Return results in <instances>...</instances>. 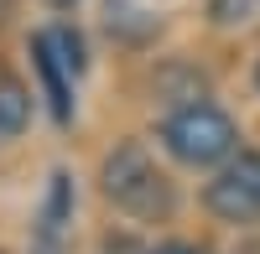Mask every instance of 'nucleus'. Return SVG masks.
<instances>
[{
  "mask_svg": "<svg viewBox=\"0 0 260 254\" xmlns=\"http://www.w3.org/2000/svg\"><path fill=\"white\" fill-rule=\"evenodd\" d=\"M161 145L172 161L182 166H224L234 151H240V124H234L219 104L192 99L182 109H172L161 119Z\"/></svg>",
  "mask_w": 260,
  "mask_h": 254,
  "instance_id": "obj_1",
  "label": "nucleus"
},
{
  "mask_svg": "<svg viewBox=\"0 0 260 254\" xmlns=\"http://www.w3.org/2000/svg\"><path fill=\"white\" fill-rule=\"evenodd\" d=\"M99 182H104V197L115 207H125L130 218H167L172 213V182L151 166L141 140L115 145L104 172H99Z\"/></svg>",
  "mask_w": 260,
  "mask_h": 254,
  "instance_id": "obj_2",
  "label": "nucleus"
},
{
  "mask_svg": "<svg viewBox=\"0 0 260 254\" xmlns=\"http://www.w3.org/2000/svg\"><path fill=\"white\" fill-rule=\"evenodd\" d=\"M203 207L219 223H255L260 218V151H234L203 187Z\"/></svg>",
  "mask_w": 260,
  "mask_h": 254,
  "instance_id": "obj_3",
  "label": "nucleus"
},
{
  "mask_svg": "<svg viewBox=\"0 0 260 254\" xmlns=\"http://www.w3.org/2000/svg\"><path fill=\"white\" fill-rule=\"evenodd\" d=\"M31 52H37V73H42V83H47V99H52V119L57 124H68V83H62V73H68V68H62V62H57V52H52V36L47 31H42L37 41H31Z\"/></svg>",
  "mask_w": 260,
  "mask_h": 254,
  "instance_id": "obj_4",
  "label": "nucleus"
},
{
  "mask_svg": "<svg viewBox=\"0 0 260 254\" xmlns=\"http://www.w3.org/2000/svg\"><path fill=\"white\" fill-rule=\"evenodd\" d=\"M26 119H31V94L21 89L16 78H0V140L21 135Z\"/></svg>",
  "mask_w": 260,
  "mask_h": 254,
  "instance_id": "obj_5",
  "label": "nucleus"
},
{
  "mask_svg": "<svg viewBox=\"0 0 260 254\" xmlns=\"http://www.w3.org/2000/svg\"><path fill=\"white\" fill-rule=\"evenodd\" d=\"M156 26H161L156 16L125 6V0H110V36H120V41H146V36H156Z\"/></svg>",
  "mask_w": 260,
  "mask_h": 254,
  "instance_id": "obj_6",
  "label": "nucleus"
},
{
  "mask_svg": "<svg viewBox=\"0 0 260 254\" xmlns=\"http://www.w3.org/2000/svg\"><path fill=\"white\" fill-rule=\"evenodd\" d=\"M47 36H52V52H57V62H62V68H68V73H83V41H78V31L52 26Z\"/></svg>",
  "mask_w": 260,
  "mask_h": 254,
  "instance_id": "obj_7",
  "label": "nucleus"
},
{
  "mask_svg": "<svg viewBox=\"0 0 260 254\" xmlns=\"http://www.w3.org/2000/svg\"><path fill=\"white\" fill-rule=\"evenodd\" d=\"M260 0H213V21H224V26H234V21H255Z\"/></svg>",
  "mask_w": 260,
  "mask_h": 254,
  "instance_id": "obj_8",
  "label": "nucleus"
},
{
  "mask_svg": "<svg viewBox=\"0 0 260 254\" xmlns=\"http://www.w3.org/2000/svg\"><path fill=\"white\" fill-rule=\"evenodd\" d=\"M151 254H203V249H192V244H161V249H151Z\"/></svg>",
  "mask_w": 260,
  "mask_h": 254,
  "instance_id": "obj_9",
  "label": "nucleus"
},
{
  "mask_svg": "<svg viewBox=\"0 0 260 254\" xmlns=\"http://www.w3.org/2000/svg\"><path fill=\"white\" fill-rule=\"evenodd\" d=\"M6 16H11V0H0V21H6Z\"/></svg>",
  "mask_w": 260,
  "mask_h": 254,
  "instance_id": "obj_10",
  "label": "nucleus"
},
{
  "mask_svg": "<svg viewBox=\"0 0 260 254\" xmlns=\"http://www.w3.org/2000/svg\"><path fill=\"white\" fill-rule=\"evenodd\" d=\"M52 6H57V11H68V6H73V0H52Z\"/></svg>",
  "mask_w": 260,
  "mask_h": 254,
  "instance_id": "obj_11",
  "label": "nucleus"
},
{
  "mask_svg": "<svg viewBox=\"0 0 260 254\" xmlns=\"http://www.w3.org/2000/svg\"><path fill=\"white\" fill-rule=\"evenodd\" d=\"M255 78H260V73H255Z\"/></svg>",
  "mask_w": 260,
  "mask_h": 254,
  "instance_id": "obj_12",
  "label": "nucleus"
}]
</instances>
